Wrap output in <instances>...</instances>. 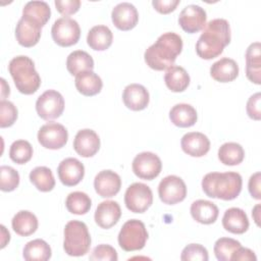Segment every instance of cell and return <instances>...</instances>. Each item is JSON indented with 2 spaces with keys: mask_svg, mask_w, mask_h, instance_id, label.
Segmentation results:
<instances>
[{
  "mask_svg": "<svg viewBox=\"0 0 261 261\" xmlns=\"http://www.w3.org/2000/svg\"><path fill=\"white\" fill-rule=\"evenodd\" d=\"M164 82L166 87L174 93L184 92L190 85V75L187 70L177 65L169 67L164 75Z\"/></svg>",
  "mask_w": 261,
  "mask_h": 261,
  "instance_id": "obj_29",
  "label": "cell"
},
{
  "mask_svg": "<svg viewBox=\"0 0 261 261\" xmlns=\"http://www.w3.org/2000/svg\"><path fill=\"white\" fill-rule=\"evenodd\" d=\"M17 119V108L10 101L0 102V127L11 126Z\"/></svg>",
  "mask_w": 261,
  "mask_h": 261,
  "instance_id": "obj_41",
  "label": "cell"
},
{
  "mask_svg": "<svg viewBox=\"0 0 261 261\" xmlns=\"http://www.w3.org/2000/svg\"><path fill=\"white\" fill-rule=\"evenodd\" d=\"M242 176L238 172H209L202 179V189L210 198L230 201L242 191Z\"/></svg>",
  "mask_w": 261,
  "mask_h": 261,
  "instance_id": "obj_3",
  "label": "cell"
},
{
  "mask_svg": "<svg viewBox=\"0 0 261 261\" xmlns=\"http://www.w3.org/2000/svg\"><path fill=\"white\" fill-rule=\"evenodd\" d=\"M19 185V174L11 166L0 167V189L3 192H12Z\"/></svg>",
  "mask_w": 261,
  "mask_h": 261,
  "instance_id": "obj_39",
  "label": "cell"
},
{
  "mask_svg": "<svg viewBox=\"0 0 261 261\" xmlns=\"http://www.w3.org/2000/svg\"><path fill=\"white\" fill-rule=\"evenodd\" d=\"M121 216V209L115 201H103L101 202L95 211V221L102 228H110L115 225Z\"/></svg>",
  "mask_w": 261,
  "mask_h": 261,
  "instance_id": "obj_20",
  "label": "cell"
},
{
  "mask_svg": "<svg viewBox=\"0 0 261 261\" xmlns=\"http://www.w3.org/2000/svg\"><path fill=\"white\" fill-rule=\"evenodd\" d=\"M57 173L60 181L66 187H73L81 182L85 175V166L76 158L63 159L58 167Z\"/></svg>",
  "mask_w": 261,
  "mask_h": 261,
  "instance_id": "obj_14",
  "label": "cell"
},
{
  "mask_svg": "<svg viewBox=\"0 0 261 261\" xmlns=\"http://www.w3.org/2000/svg\"><path fill=\"white\" fill-rule=\"evenodd\" d=\"M180 146L186 154L192 157H202L210 150V141L202 133L191 132L184 135Z\"/></svg>",
  "mask_w": 261,
  "mask_h": 261,
  "instance_id": "obj_19",
  "label": "cell"
},
{
  "mask_svg": "<svg viewBox=\"0 0 261 261\" xmlns=\"http://www.w3.org/2000/svg\"><path fill=\"white\" fill-rule=\"evenodd\" d=\"M252 216H253V218H254L256 224H257V225H260V222H259V220H260V204H257V205L253 208V210H252Z\"/></svg>",
  "mask_w": 261,
  "mask_h": 261,
  "instance_id": "obj_50",
  "label": "cell"
},
{
  "mask_svg": "<svg viewBox=\"0 0 261 261\" xmlns=\"http://www.w3.org/2000/svg\"><path fill=\"white\" fill-rule=\"evenodd\" d=\"M180 259L182 261H207L208 251L200 244H190L184 248Z\"/></svg>",
  "mask_w": 261,
  "mask_h": 261,
  "instance_id": "obj_40",
  "label": "cell"
},
{
  "mask_svg": "<svg viewBox=\"0 0 261 261\" xmlns=\"http://www.w3.org/2000/svg\"><path fill=\"white\" fill-rule=\"evenodd\" d=\"M206 19L207 14L204 8L199 5L190 4L180 11L178 23L185 32L195 34L204 29L206 25Z\"/></svg>",
  "mask_w": 261,
  "mask_h": 261,
  "instance_id": "obj_13",
  "label": "cell"
},
{
  "mask_svg": "<svg viewBox=\"0 0 261 261\" xmlns=\"http://www.w3.org/2000/svg\"><path fill=\"white\" fill-rule=\"evenodd\" d=\"M91 247V236L88 226L80 220H70L64 227L63 249L69 256L86 255Z\"/></svg>",
  "mask_w": 261,
  "mask_h": 261,
  "instance_id": "obj_5",
  "label": "cell"
},
{
  "mask_svg": "<svg viewBox=\"0 0 261 261\" xmlns=\"http://www.w3.org/2000/svg\"><path fill=\"white\" fill-rule=\"evenodd\" d=\"M41 30L42 27H40L38 23L21 16L15 28L16 41L23 47H33L39 42L41 38Z\"/></svg>",
  "mask_w": 261,
  "mask_h": 261,
  "instance_id": "obj_18",
  "label": "cell"
},
{
  "mask_svg": "<svg viewBox=\"0 0 261 261\" xmlns=\"http://www.w3.org/2000/svg\"><path fill=\"white\" fill-rule=\"evenodd\" d=\"M179 4V0H153V7L162 14H167L173 11Z\"/></svg>",
  "mask_w": 261,
  "mask_h": 261,
  "instance_id": "obj_45",
  "label": "cell"
},
{
  "mask_svg": "<svg viewBox=\"0 0 261 261\" xmlns=\"http://www.w3.org/2000/svg\"><path fill=\"white\" fill-rule=\"evenodd\" d=\"M68 139L67 129L58 122H47L38 132V141L46 149L57 150L65 146Z\"/></svg>",
  "mask_w": 261,
  "mask_h": 261,
  "instance_id": "obj_11",
  "label": "cell"
},
{
  "mask_svg": "<svg viewBox=\"0 0 261 261\" xmlns=\"http://www.w3.org/2000/svg\"><path fill=\"white\" fill-rule=\"evenodd\" d=\"M94 188L102 198L114 197L121 188L120 176L112 170H102L95 176Z\"/></svg>",
  "mask_w": 261,
  "mask_h": 261,
  "instance_id": "obj_16",
  "label": "cell"
},
{
  "mask_svg": "<svg viewBox=\"0 0 261 261\" xmlns=\"http://www.w3.org/2000/svg\"><path fill=\"white\" fill-rule=\"evenodd\" d=\"M51 15V9L45 1H30L22 9V16L27 17L40 27H44L49 20Z\"/></svg>",
  "mask_w": 261,
  "mask_h": 261,
  "instance_id": "obj_31",
  "label": "cell"
},
{
  "mask_svg": "<svg viewBox=\"0 0 261 261\" xmlns=\"http://www.w3.org/2000/svg\"><path fill=\"white\" fill-rule=\"evenodd\" d=\"M169 118L171 122L178 127H190L196 123L198 115L192 105L179 103L170 109Z\"/></svg>",
  "mask_w": 261,
  "mask_h": 261,
  "instance_id": "obj_27",
  "label": "cell"
},
{
  "mask_svg": "<svg viewBox=\"0 0 261 261\" xmlns=\"http://www.w3.org/2000/svg\"><path fill=\"white\" fill-rule=\"evenodd\" d=\"M100 148L99 136L90 128H84L76 133L73 140V149L82 157L94 156Z\"/></svg>",
  "mask_w": 261,
  "mask_h": 261,
  "instance_id": "obj_17",
  "label": "cell"
},
{
  "mask_svg": "<svg viewBox=\"0 0 261 261\" xmlns=\"http://www.w3.org/2000/svg\"><path fill=\"white\" fill-rule=\"evenodd\" d=\"M249 219L245 211L238 207H231L227 209L222 217V225L225 230L242 234L249 228Z\"/></svg>",
  "mask_w": 261,
  "mask_h": 261,
  "instance_id": "obj_22",
  "label": "cell"
},
{
  "mask_svg": "<svg viewBox=\"0 0 261 261\" xmlns=\"http://www.w3.org/2000/svg\"><path fill=\"white\" fill-rule=\"evenodd\" d=\"M92 205L91 198L84 192H72L70 193L66 200H65V206L67 210L76 215H83L86 214Z\"/></svg>",
  "mask_w": 261,
  "mask_h": 261,
  "instance_id": "obj_36",
  "label": "cell"
},
{
  "mask_svg": "<svg viewBox=\"0 0 261 261\" xmlns=\"http://www.w3.org/2000/svg\"><path fill=\"white\" fill-rule=\"evenodd\" d=\"M260 103H261V94L259 92L255 93L248 99L246 110L250 118L254 120H260L261 118Z\"/></svg>",
  "mask_w": 261,
  "mask_h": 261,
  "instance_id": "obj_44",
  "label": "cell"
},
{
  "mask_svg": "<svg viewBox=\"0 0 261 261\" xmlns=\"http://www.w3.org/2000/svg\"><path fill=\"white\" fill-rule=\"evenodd\" d=\"M57 11L64 15V17L71 15L80 9L81 1L80 0H55L54 2Z\"/></svg>",
  "mask_w": 261,
  "mask_h": 261,
  "instance_id": "obj_43",
  "label": "cell"
},
{
  "mask_svg": "<svg viewBox=\"0 0 261 261\" xmlns=\"http://www.w3.org/2000/svg\"><path fill=\"white\" fill-rule=\"evenodd\" d=\"M261 46L259 42L252 43L246 51V75L256 85L261 84Z\"/></svg>",
  "mask_w": 261,
  "mask_h": 261,
  "instance_id": "obj_24",
  "label": "cell"
},
{
  "mask_svg": "<svg viewBox=\"0 0 261 261\" xmlns=\"http://www.w3.org/2000/svg\"><path fill=\"white\" fill-rule=\"evenodd\" d=\"M218 207L207 200H197L191 205V215L199 223L211 224L218 217Z\"/></svg>",
  "mask_w": 261,
  "mask_h": 261,
  "instance_id": "obj_25",
  "label": "cell"
},
{
  "mask_svg": "<svg viewBox=\"0 0 261 261\" xmlns=\"http://www.w3.org/2000/svg\"><path fill=\"white\" fill-rule=\"evenodd\" d=\"M260 180H261V173L258 171L251 175L249 179V192L251 196L256 199L260 200L261 199V192H260Z\"/></svg>",
  "mask_w": 261,
  "mask_h": 261,
  "instance_id": "obj_46",
  "label": "cell"
},
{
  "mask_svg": "<svg viewBox=\"0 0 261 261\" xmlns=\"http://www.w3.org/2000/svg\"><path fill=\"white\" fill-rule=\"evenodd\" d=\"M230 42V27L224 18L210 20L196 43V53L202 59H213L219 56Z\"/></svg>",
  "mask_w": 261,
  "mask_h": 261,
  "instance_id": "obj_1",
  "label": "cell"
},
{
  "mask_svg": "<svg viewBox=\"0 0 261 261\" xmlns=\"http://www.w3.org/2000/svg\"><path fill=\"white\" fill-rule=\"evenodd\" d=\"M50 246L41 239L33 240L25 244L22 256L27 261H47L51 258Z\"/></svg>",
  "mask_w": 261,
  "mask_h": 261,
  "instance_id": "obj_33",
  "label": "cell"
},
{
  "mask_svg": "<svg viewBox=\"0 0 261 261\" xmlns=\"http://www.w3.org/2000/svg\"><path fill=\"white\" fill-rule=\"evenodd\" d=\"M231 260H242V261H256L257 257L255 255V253L248 249V248H243L242 246L234 251V253L231 256Z\"/></svg>",
  "mask_w": 261,
  "mask_h": 261,
  "instance_id": "obj_47",
  "label": "cell"
},
{
  "mask_svg": "<svg viewBox=\"0 0 261 261\" xmlns=\"http://www.w3.org/2000/svg\"><path fill=\"white\" fill-rule=\"evenodd\" d=\"M182 50V40L179 35L168 32L162 34L144 54L145 62L154 70H164L171 67Z\"/></svg>",
  "mask_w": 261,
  "mask_h": 261,
  "instance_id": "obj_2",
  "label": "cell"
},
{
  "mask_svg": "<svg viewBox=\"0 0 261 261\" xmlns=\"http://www.w3.org/2000/svg\"><path fill=\"white\" fill-rule=\"evenodd\" d=\"M158 195L164 204L174 205L185 200L187 186L179 176L167 175L159 182Z\"/></svg>",
  "mask_w": 261,
  "mask_h": 261,
  "instance_id": "obj_10",
  "label": "cell"
},
{
  "mask_svg": "<svg viewBox=\"0 0 261 261\" xmlns=\"http://www.w3.org/2000/svg\"><path fill=\"white\" fill-rule=\"evenodd\" d=\"M241 243L231 238H220L214 244V254L219 261H229L236 250L241 247Z\"/></svg>",
  "mask_w": 261,
  "mask_h": 261,
  "instance_id": "obj_37",
  "label": "cell"
},
{
  "mask_svg": "<svg viewBox=\"0 0 261 261\" xmlns=\"http://www.w3.org/2000/svg\"><path fill=\"white\" fill-rule=\"evenodd\" d=\"M149 92L140 84H130L123 90L122 101L124 105L133 111L145 109L149 104Z\"/></svg>",
  "mask_w": 261,
  "mask_h": 261,
  "instance_id": "obj_21",
  "label": "cell"
},
{
  "mask_svg": "<svg viewBox=\"0 0 261 261\" xmlns=\"http://www.w3.org/2000/svg\"><path fill=\"white\" fill-rule=\"evenodd\" d=\"M245 157V151L243 147L234 142L224 143L218 149V159L224 165H238Z\"/></svg>",
  "mask_w": 261,
  "mask_h": 261,
  "instance_id": "obj_34",
  "label": "cell"
},
{
  "mask_svg": "<svg viewBox=\"0 0 261 261\" xmlns=\"http://www.w3.org/2000/svg\"><path fill=\"white\" fill-rule=\"evenodd\" d=\"M33 156V147L25 140L14 141L9 149L10 159L17 164H24L31 160Z\"/></svg>",
  "mask_w": 261,
  "mask_h": 261,
  "instance_id": "obj_38",
  "label": "cell"
},
{
  "mask_svg": "<svg viewBox=\"0 0 261 261\" xmlns=\"http://www.w3.org/2000/svg\"><path fill=\"white\" fill-rule=\"evenodd\" d=\"M1 233H2V243H1V248H4L6 246V244L9 242L10 240V234L9 232L6 230L5 226L4 225H1Z\"/></svg>",
  "mask_w": 261,
  "mask_h": 261,
  "instance_id": "obj_49",
  "label": "cell"
},
{
  "mask_svg": "<svg viewBox=\"0 0 261 261\" xmlns=\"http://www.w3.org/2000/svg\"><path fill=\"white\" fill-rule=\"evenodd\" d=\"M124 203L130 212L143 213L153 203L152 190L143 182H134L125 191Z\"/></svg>",
  "mask_w": 261,
  "mask_h": 261,
  "instance_id": "obj_8",
  "label": "cell"
},
{
  "mask_svg": "<svg viewBox=\"0 0 261 261\" xmlns=\"http://www.w3.org/2000/svg\"><path fill=\"white\" fill-rule=\"evenodd\" d=\"M210 74L217 82L229 83L239 75V65L233 59L223 57L211 65Z\"/></svg>",
  "mask_w": 261,
  "mask_h": 261,
  "instance_id": "obj_23",
  "label": "cell"
},
{
  "mask_svg": "<svg viewBox=\"0 0 261 261\" xmlns=\"http://www.w3.org/2000/svg\"><path fill=\"white\" fill-rule=\"evenodd\" d=\"M74 85L76 90L84 96H95L101 92L103 82L93 70L81 72L75 75Z\"/></svg>",
  "mask_w": 261,
  "mask_h": 261,
  "instance_id": "obj_26",
  "label": "cell"
},
{
  "mask_svg": "<svg viewBox=\"0 0 261 261\" xmlns=\"http://www.w3.org/2000/svg\"><path fill=\"white\" fill-rule=\"evenodd\" d=\"M8 70L13 79L16 89L24 95L36 93L41 85V77L35 68L34 61L24 55L12 58Z\"/></svg>",
  "mask_w": 261,
  "mask_h": 261,
  "instance_id": "obj_4",
  "label": "cell"
},
{
  "mask_svg": "<svg viewBox=\"0 0 261 261\" xmlns=\"http://www.w3.org/2000/svg\"><path fill=\"white\" fill-rule=\"evenodd\" d=\"M11 225L18 236L29 237L37 230L38 219L34 213L28 210H21L13 216Z\"/></svg>",
  "mask_w": 261,
  "mask_h": 261,
  "instance_id": "obj_30",
  "label": "cell"
},
{
  "mask_svg": "<svg viewBox=\"0 0 261 261\" xmlns=\"http://www.w3.org/2000/svg\"><path fill=\"white\" fill-rule=\"evenodd\" d=\"M148 231L144 222L138 219L127 220L118 233V244L126 252L138 251L145 247Z\"/></svg>",
  "mask_w": 261,
  "mask_h": 261,
  "instance_id": "obj_6",
  "label": "cell"
},
{
  "mask_svg": "<svg viewBox=\"0 0 261 261\" xmlns=\"http://www.w3.org/2000/svg\"><path fill=\"white\" fill-rule=\"evenodd\" d=\"M38 115L44 120L58 118L64 110V99L55 90H47L40 95L36 102Z\"/></svg>",
  "mask_w": 261,
  "mask_h": 261,
  "instance_id": "obj_9",
  "label": "cell"
},
{
  "mask_svg": "<svg viewBox=\"0 0 261 261\" xmlns=\"http://www.w3.org/2000/svg\"><path fill=\"white\" fill-rule=\"evenodd\" d=\"M66 68L70 74L76 75L84 71L93 70L94 60L86 51L75 50L67 56Z\"/></svg>",
  "mask_w": 261,
  "mask_h": 261,
  "instance_id": "obj_32",
  "label": "cell"
},
{
  "mask_svg": "<svg viewBox=\"0 0 261 261\" xmlns=\"http://www.w3.org/2000/svg\"><path fill=\"white\" fill-rule=\"evenodd\" d=\"M132 167L138 177L152 180L160 174L162 162L156 154L152 152H142L134 158Z\"/></svg>",
  "mask_w": 261,
  "mask_h": 261,
  "instance_id": "obj_12",
  "label": "cell"
},
{
  "mask_svg": "<svg viewBox=\"0 0 261 261\" xmlns=\"http://www.w3.org/2000/svg\"><path fill=\"white\" fill-rule=\"evenodd\" d=\"M31 182L41 192H50L55 187L54 175L50 168L38 166L30 172Z\"/></svg>",
  "mask_w": 261,
  "mask_h": 261,
  "instance_id": "obj_35",
  "label": "cell"
},
{
  "mask_svg": "<svg viewBox=\"0 0 261 261\" xmlns=\"http://www.w3.org/2000/svg\"><path fill=\"white\" fill-rule=\"evenodd\" d=\"M113 41V34L106 25L99 24L93 27L87 36L88 45L96 51H104L108 49Z\"/></svg>",
  "mask_w": 261,
  "mask_h": 261,
  "instance_id": "obj_28",
  "label": "cell"
},
{
  "mask_svg": "<svg viewBox=\"0 0 261 261\" xmlns=\"http://www.w3.org/2000/svg\"><path fill=\"white\" fill-rule=\"evenodd\" d=\"M90 260L93 261H116L118 259L117 252L110 245H98L95 247L90 255Z\"/></svg>",
  "mask_w": 261,
  "mask_h": 261,
  "instance_id": "obj_42",
  "label": "cell"
},
{
  "mask_svg": "<svg viewBox=\"0 0 261 261\" xmlns=\"http://www.w3.org/2000/svg\"><path fill=\"white\" fill-rule=\"evenodd\" d=\"M113 24L120 31L134 29L139 20V13L135 5L129 2L118 3L111 12Z\"/></svg>",
  "mask_w": 261,
  "mask_h": 261,
  "instance_id": "obj_15",
  "label": "cell"
},
{
  "mask_svg": "<svg viewBox=\"0 0 261 261\" xmlns=\"http://www.w3.org/2000/svg\"><path fill=\"white\" fill-rule=\"evenodd\" d=\"M1 100H5V97L9 95L10 89L9 86L6 84V81L4 79H1Z\"/></svg>",
  "mask_w": 261,
  "mask_h": 261,
  "instance_id": "obj_48",
  "label": "cell"
},
{
  "mask_svg": "<svg viewBox=\"0 0 261 261\" xmlns=\"http://www.w3.org/2000/svg\"><path fill=\"white\" fill-rule=\"evenodd\" d=\"M53 41L61 47H69L77 43L81 37V29L76 20L70 17L56 19L51 29Z\"/></svg>",
  "mask_w": 261,
  "mask_h": 261,
  "instance_id": "obj_7",
  "label": "cell"
}]
</instances>
